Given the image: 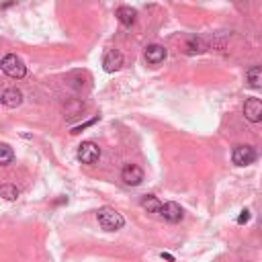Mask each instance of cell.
Masks as SVG:
<instances>
[{"label":"cell","mask_w":262,"mask_h":262,"mask_svg":"<svg viewBox=\"0 0 262 262\" xmlns=\"http://www.w3.org/2000/svg\"><path fill=\"white\" fill-rule=\"evenodd\" d=\"M96 219H98V225H100L102 229H106V231H117V229H121V227L125 225L123 215H121L119 211L111 209V207H102V209H98Z\"/></svg>","instance_id":"cell-1"},{"label":"cell","mask_w":262,"mask_h":262,"mask_svg":"<svg viewBox=\"0 0 262 262\" xmlns=\"http://www.w3.org/2000/svg\"><path fill=\"white\" fill-rule=\"evenodd\" d=\"M0 70L6 74V76H10V78H23L25 74H27V66L23 63V59L18 57V55H14V53H8V55H4L2 57V61H0Z\"/></svg>","instance_id":"cell-2"},{"label":"cell","mask_w":262,"mask_h":262,"mask_svg":"<svg viewBox=\"0 0 262 262\" xmlns=\"http://www.w3.org/2000/svg\"><path fill=\"white\" fill-rule=\"evenodd\" d=\"M100 158V147L94 143V141H82L78 145V160L86 166H92L96 164Z\"/></svg>","instance_id":"cell-3"},{"label":"cell","mask_w":262,"mask_h":262,"mask_svg":"<svg viewBox=\"0 0 262 262\" xmlns=\"http://www.w3.org/2000/svg\"><path fill=\"white\" fill-rule=\"evenodd\" d=\"M256 158H258V154L252 145H235L233 151H231V160H233L235 166H248Z\"/></svg>","instance_id":"cell-4"},{"label":"cell","mask_w":262,"mask_h":262,"mask_svg":"<svg viewBox=\"0 0 262 262\" xmlns=\"http://www.w3.org/2000/svg\"><path fill=\"white\" fill-rule=\"evenodd\" d=\"M121 180L129 186H137L143 180V170L137 164H125L121 170Z\"/></svg>","instance_id":"cell-5"},{"label":"cell","mask_w":262,"mask_h":262,"mask_svg":"<svg viewBox=\"0 0 262 262\" xmlns=\"http://www.w3.org/2000/svg\"><path fill=\"white\" fill-rule=\"evenodd\" d=\"M244 117L250 123H260L262 121V100L260 98H248L244 102Z\"/></svg>","instance_id":"cell-6"},{"label":"cell","mask_w":262,"mask_h":262,"mask_svg":"<svg viewBox=\"0 0 262 262\" xmlns=\"http://www.w3.org/2000/svg\"><path fill=\"white\" fill-rule=\"evenodd\" d=\"M121 66H123V53H121L119 49H108V51L104 53V57H102V68H104V72L113 74V72L121 70Z\"/></svg>","instance_id":"cell-7"},{"label":"cell","mask_w":262,"mask_h":262,"mask_svg":"<svg viewBox=\"0 0 262 262\" xmlns=\"http://www.w3.org/2000/svg\"><path fill=\"white\" fill-rule=\"evenodd\" d=\"M160 215H162L166 221H170V223H178V221L182 219V209H180V205H178V203L168 201V203H164V205H162Z\"/></svg>","instance_id":"cell-8"},{"label":"cell","mask_w":262,"mask_h":262,"mask_svg":"<svg viewBox=\"0 0 262 262\" xmlns=\"http://www.w3.org/2000/svg\"><path fill=\"white\" fill-rule=\"evenodd\" d=\"M0 102H2L6 108H16V106H20V102H23V92H20L18 88H6V90L2 92V96H0Z\"/></svg>","instance_id":"cell-9"},{"label":"cell","mask_w":262,"mask_h":262,"mask_svg":"<svg viewBox=\"0 0 262 262\" xmlns=\"http://www.w3.org/2000/svg\"><path fill=\"white\" fill-rule=\"evenodd\" d=\"M145 61L147 63H151V66H158V63H162L164 59H166V49L162 47V45H158V43H154V45H147L145 47Z\"/></svg>","instance_id":"cell-10"},{"label":"cell","mask_w":262,"mask_h":262,"mask_svg":"<svg viewBox=\"0 0 262 262\" xmlns=\"http://www.w3.org/2000/svg\"><path fill=\"white\" fill-rule=\"evenodd\" d=\"M117 18H119L121 25L131 27L135 23V18H137V10L131 8V6H121V8H117Z\"/></svg>","instance_id":"cell-11"},{"label":"cell","mask_w":262,"mask_h":262,"mask_svg":"<svg viewBox=\"0 0 262 262\" xmlns=\"http://www.w3.org/2000/svg\"><path fill=\"white\" fill-rule=\"evenodd\" d=\"M246 78H248V84H250L252 88L262 90V66H254V68H250L248 74H246Z\"/></svg>","instance_id":"cell-12"},{"label":"cell","mask_w":262,"mask_h":262,"mask_svg":"<svg viewBox=\"0 0 262 262\" xmlns=\"http://www.w3.org/2000/svg\"><path fill=\"white\" fill-rule=\"evenodd\" d=\"M141 207H143L147 213H160L162 203H160V199H158L156 194H143V196H141Z\"/></svg>","instance_id":"cell-13"},{"label":"cell","mask_w":262,"mask_h":262,"mask_svg":"<svg viewBox=\"0 0 262 262\" xmlns=\"http://www.w3.org/2000/svg\"><path fill=\"white\" fill-rule=\"evenodd\" d=\"M203 51H207V43L201 39V37H190L188 41H186V53H203Z\"/></svg>","instance_id":"cell-14"},{"label":"cell","mask_w":262,"mask_h":262,"mask_svg":"<svg viewBox=\"0 0 262 262\" xmlns=\"http://www.w3.org/2000/svg\"><path fill=\"white\" fill-rule=\"evenodd\" d=\"M18 188H16V184H10V182H6V184H2L0 186V196L2 199H6V201H16L18 199Z\"/></svg>","instance_id":"cell-15"},{"label":"cell","mask_w":262,"mask_h":262,"mask_svg":"<svg viewBox=\"0 0 262 262\" xmlns=\"http://www.w3.org/2000/svg\"><path fill=\"white\" fill-rule=\"evenodd\" d=\"M14 160V151L8 143H0V166H8Z\"/></svg>","instance_id":"cell-16"},{"label":"cell","mask_w":262,"mask_h":262,"mask_svg":"<svg viewBox=\"0 0 262 262\" xmlns=\"http://www.w3.org/2000/svg\"><path fill=\"white\" fill-rule=\"evenodd\" d=\"M250 217H252V215H250V211H248V209H244V211H239L237 223H239V225H244V223H248V221H250Z\"/></svg>","instance_id":"cell-17"},{"label":"cell","mask_w":262,"mask_h":262,"mask_svg":"<svg viewBox=\"0 0 262 262\" xmlns=\"http://www.w3.org/2000/svg\"><path fill=\"white\" fill-rule=\"evenodd\" d=\"M162 258H166V260H168V262H174V258H172V256H170V254H162Z\"/></svg>","instance_id":"cell-18"}]
</instances>
